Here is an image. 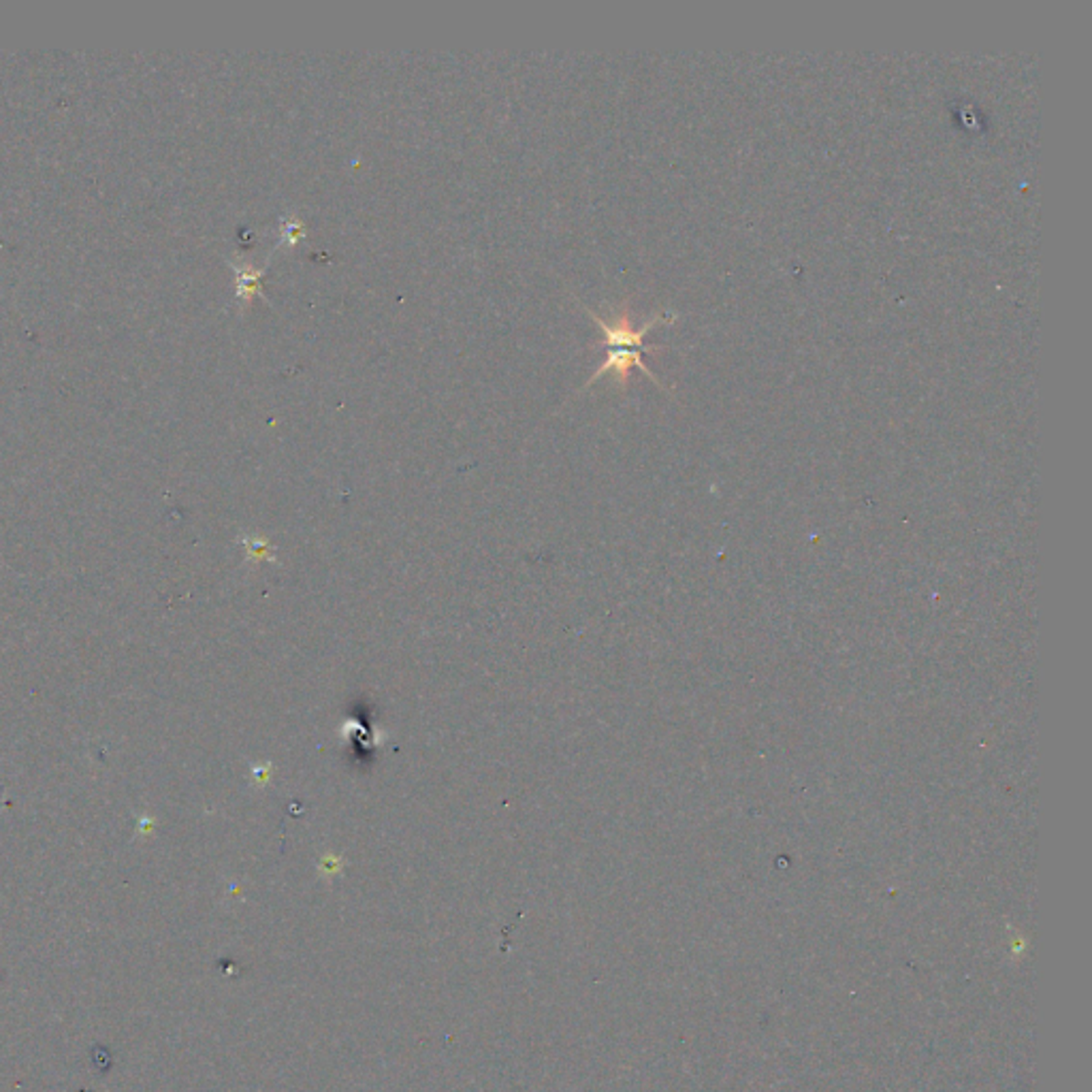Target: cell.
<instances>
[{
    "mask_svg": "<svg viewBox=\"0 0 1092 1092\" xmlns=\"http://www.w3.org/2000/svg\"><path fill=\"white\" fill-rule=\"evenodd\" d=\"M306 223L296 216H282L280 218V233H277V245L276 248H295L301 239H306Z\"/></svg>",
    "mask_w": 1092,
    "mask_h": 1092,
    "instance_id": "7a4b0ae2",
    "label": "cell"
},
{
    "mask_svg": "<svg viewBox=\"0 0 1092 1092\" xmlns=\"http://www.w3.org/2000/svg\"><path fill=\"white\" fill-rule=\"evenodd\" d=\"M231 267L235 271V295L239 301L244 303H250L252 296H261L267 303H271L267 299V295H265L263 290V276H265V267L263 269H256L252 267L250 263H237V261H231Z\"/></svg>",
    "mask_w": 1092,
    "mask_h": 1092,
    "instance_id": "6da1fadb",
    "label": "cell"
}]
</instances>
